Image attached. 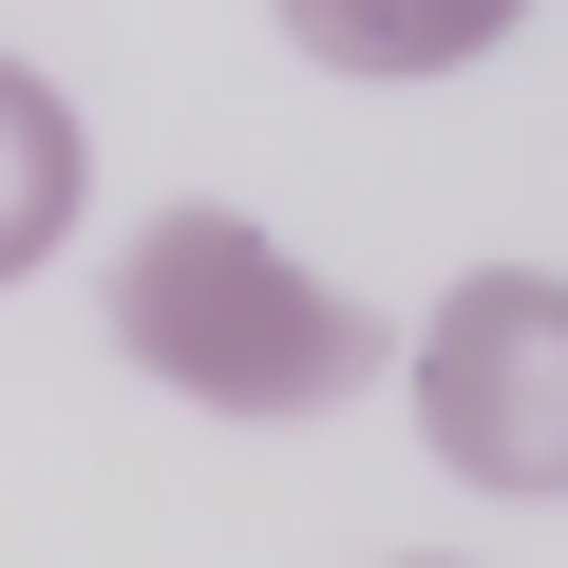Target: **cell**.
<instances>
[{
    "label": "cell",
    "mask_w": 568,
    "mask_h": 568,
    "mask_svg": "<svg viewBox=\"0 0 568 568\" xmlns=\"http://www.w3.org/2000/svg\"><path fill=\"white\" fill-rule=\"evenodd\" d=\"M417 436L493 511H568V265H474L417 323Z\"/></svg>",
    "instance_id": "2"
},
{
    "label": "cell",
    "mask_w": 568,
    "mask_h": 568,
    "mask_svg": "<svg viewBox=\"0 0 568 568\" xmlns=\"http://www.w3.org/2000/svg\"><path fill=\"white\" fill-rule=\"evenodd\" d=\"M114 342H133V379H171L190 417H342V398L379 379V323H361L284 227H246V209H152V227L114 246Z\"/></svg>",
    "instance_id": "1"
},
{
    "label": "cell",
    "mask_w": 568,
    "mask_h": 568,
    "mask_svg": "<svg viewBox=\"0 0 568 568\" xmlns=\"http://www.w3.org/2000/svg\"><path fill=\"white\" fill-rule=\"evenodd\" d=\"M530 0H284V39L323 77H474Z\"/></svg>",
    "instance_id": "4"
},
{
    "label": "cell",
    "mask_w": 568,
    "mask_h": 568,
    "mask_svg": "<svg viewBox=\"0 0 568 568\" xmlns=\"http://www.w3.org/2000/svg\"><path fill=\"white\" fill-rule=\"evenodd\" d=\"M77 190H95V133H77V95H58L39 58H0V284L77 246Z\"/></svg>",
    "instance_id": "3"
}]
</instances>
